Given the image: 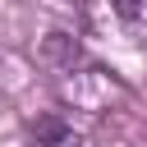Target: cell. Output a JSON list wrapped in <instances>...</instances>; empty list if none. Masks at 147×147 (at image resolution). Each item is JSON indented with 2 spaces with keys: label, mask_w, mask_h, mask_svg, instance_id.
<instances>
[{
  "label": "cell",
  "mask_w": 147,
  "mask_h": 147,
  "mask_svg": "<svg viewBox=\"0 0 147 147\" xmlns=\"http://www.w3.org/2000/svg\"><path fill=\"white\" fill-rule=\"evenodd\" d=\"M32 138H37V147H64L74 133L60 115H41V119H32Z\"/></svg>",
  "instance_id": "1"
},
{
  "label": "cell",
  "mask_w": 147,
  "mask_h": 147,
  "mask_svg": "<svg viewBox=\"0 0 147 147\" xmlns=\"http://www.w3.org/2000/svg\"><path fill=\"white\" fill-rule=\"evenodd\" d=\"M41 55L55 60V64H74V60H78V41H74L69 32H46V37H41Z\"/></svg>",
  "instance_id": "2"
},
{
  "label": "cell",
  "mask_w": 147,
  "mask_h": 147,
  "mask_svg": "<svg viewBox=\"0 0 147 147\" xmlns=\"http://www.w3.org/2000/svg\"><path fill=\"white\" fill-rule=\"evenodd\" d=\"M110 9L124 18V23H133V18H142V9H147V0H110Z\"/></svg>",
  "instance_id": "3"
}]
</instances>
